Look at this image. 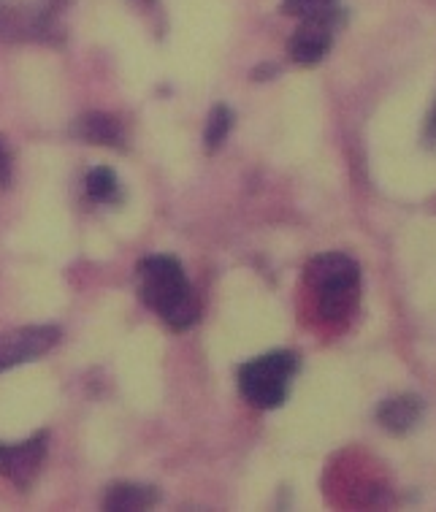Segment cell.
Masks as SVG:
<instances>
[{
    "label": "cell",
    "mask_w": 436,
    "mask_h": 512,
    "mask_svg": "<svg viewBox=\"0 0 436 512\" xmlns=\"http://www.w3.org/2000/svg\"><path fill=\"white\" fill-rule=\"evenodd\" d=\"M136 280H139L141 301L152 312H158L168 326L177 331L195 326L201 307L182 263L168 255H149L139 263Z\"/></svg>",
    "instance_id": "obj_1"
},
{
    "label": "cell",
    "mask_w": 436,
    "mask_h": 512,
    "mask_svg": "<svg viewBox=\"0 0 436 512\" xmlns=\"http://www.w3.org/2000/svg\"><path fill=\"white\" fill-rule=\"evenodd\" d=\"M307 285L315 296L317 315L339 323L353 315L361 298V269L344 252H323L307 266Z\"/></svg>",
    "instance_id": "obj_2"
},
{
    "label": "cell",
    "mask_w": 436,
    "mask_h": 512,
    "mask_svg": "<svg viewBox=\"0 0 436 512\" xmlns=\"http://www.w3.org/2000/svg\"><path fill=\"white\" fill-rule=\"evenodd\" d=\"M298 372V355L288 350H274L244 364L239 369V391L252 407L274 410L288 399L290 382Z\"/></svg>",
    "instance_id": "obj_3"
},
{
    "label": "cell",
    "mask_w": 436,
    "mask_h": 512,
    "mask_svg": "<svg viewBox=\"0 0 436 512\" xmlns=\"http://www.w3.org/2000/svg\"><path fill=\"white\" fill-rule=\"evenodd\" d=\"M57 342H60L57 326H28L0 334V372L36 361L41 355H47Z\"/></svg>",
    "instance_id": "obj_4"
},
{
    "label": "cell",
    "mask_w": 436,
    "mask_h": 512,
    "mask_svg": "<svg viewBox=\"0 0 436 512\" xmlns=\"http://www.w3.org/2000/svg\"><path fill=\"white\" fill-rule=\"evenodd\" d=\"M336 25H339V9L320 17L301 19V25L290 38V57L298 66H317L334 44Z\"/></svg>",
    "instance_id": "obj_5"
},
{
    "label": "cell",
    "mask_w": 436,
    "mask_h": 512,
    "mask_svg": "<svg viewBox=\"0 0 436 512\" xmlns=\"http://www.w3.org/2000/svg\"><path fill=\"white\" fill-rule=\"evenodd\" d=\"M47 458V434L38 431L36 437L17 442V445H0V475H6L19 488H28L41 472Z\"/></svg>",
    "instance_id": "obj_6"
},
{
    "label": "cell",
    "mask_w": 436,
    "mask_h": 512,
    "mask_svg": "<svg viewBox=\"0 0 436 512\" xmlns=\"http://www.w3.org/2000/svg\"><path fill=\"white\" fill-rule=\"evenodd\" d=\"M423 418V401L418 396H393V399L382 401L377 420L382 423V429L390 434H407L409 429H415Z\"/></svg>",
    "instance_id": "obj_7"
},
{
    "label": "cell",
    "mask_w": 436,
    "mask_h": 512,
    "mask_svg": "<svg viewBox=\"0 0 436 512\" xmlns=\"http://www.w3.org/2000/svg\"><path fill=\"white\" fill-rule=\"evenodd\" d=\"M76 136L84 139L87 144H101V147H125V131L117 117L112 114H84L82 120L76 122Z\"/></svg>",
    "instance_id": "obj_8"
},
{
    "label": "cell",
    "mask_w": 436,
    "mask_h": 512,
    "mask_svg": "<svg viewBox=\"0 0 436 512\" xmlns=\"http://www.w3.org/2000/svg\"><path fill=\"white\" fill-rule=\"evenodd\" d=\"M160 494L152 485L136 483H117L106 491L103 507L109 512H130V510H147L158 502Z\"/></svg>",
    "instance_id": "obj_9"
},
{
    "label": "cell",
    "mask_w": 436,
    "mask_h": 512,
    "mask_svg": "<svg viewBox=\"0 0 436 512\" xmlns=\"http://www.w3.org/2000/svg\"><path fill=\"white\" fill-rule=\"evenodd\" d=\"M87 196L98 204H117L120 201V179L112 168H93L87 174Z\"/></svg>",
    "instance_id": "obj_10"
},
{
    "label": "cell",
    "mask_w": 436,
    "mask_h": 512,
    "mask_svg": "<svg viewBox=\"0 0 436 512\" xmlns=\"http://www.w3.org/2000/svg\"><path fill=\"white\" fill-rule=\"evenodd\" d=\"M233 125V112L228 106H214L212 114H209V122H206V149L214 152V149L223 147V141L228 139V133H231Z\"/></svg>",
    "instance_id": "obj_11"
},
{
    "label": "cell",
    "mask_w": 436,
    "mask_h": 512,
    "mask_svg": "<svg viewBox=\"0 0 436 512\" xmlns=\"http://www.w3.org/2000/svg\"><path fill=\"white\" fill-rule=\"evenodd\" d=\"M282 11L298 19L320 17L336 11V0H282Z\"/></svg>",
    "instance_id": "obj_12"
},
{
    "label": "cell",
    "mask_w": 436,
    "mask_h": 512,
    "mask_svg": "<svg viewBox=\"0 0 436 512\" xmlns=\"http://www.w3.org/2000/svg\"><path fill=\"white\" fill-rule=\"evenodd\" d=\"M11 171H14V163H11L9 147L0 141V190H6L11 185Z\"/></svg>",
    "instance_id": "obj_13"
},
{
    "label": "cell",
    "mask_w": 436,
    "mask_h": 512,
    "mask_svg": "<svg viewBox=\"0 0 436 512\" xmlns=\"http://www.w3.org/2000/svg\"><path fill=\"white\" fill-rule=\"evenodd\" d=\"M426 139H428V141H436V103H434V112H431V117H428Z\"/></svg>",
    "instance_id": "obj_14"
}]
</instances>
